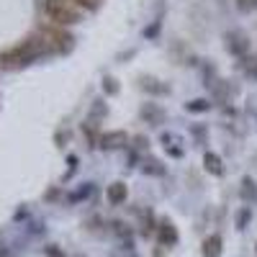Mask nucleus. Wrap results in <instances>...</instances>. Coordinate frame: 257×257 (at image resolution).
I'll return each mask as SVG.
<instances>
[{"label":"nucleus","instance_id":"f257e3e1","mask_svg":"<svg viewBox=\"0 0 257 257\" xmlns=\"http://www.w3.org/2000/svg\"><path fill=\"white\" fill-rule=\"evenodd\" d=\"M47 47H49V44H47V39H29V41H24L21 47L6 52L3 57H0V62L8 64V67H13V64H26L29 59H34L36 54L44 52Z\"/></svg>","mask_w":257,"mask_h":257},{"label":"nucleus","instance_id":"f03ea898","mask_svg":"<svg viewBox=\"0 0 257 257\" xmlns=\"http://www.w3.org/2000/svg\"><path fill=\"white\" fill-rule=\"evenodd\" d=\"M44 13L57 26H72L80 21V13L75 11L72 3H67V0H44Z\"/></svg>","mask_w":257,"mask_h":257},{"label":"nucleus","instance_id":"7ed1b4c3","mask_svg":"<svg viewBox=\"0 0 257 257\" xmlns=\"http://www.w3.org/2000/svg\"><path fill=\"white\" fill-rule=\"evenodd\" d=\"M100 144H103L105 149L123 147V144H126V134H123V132H111V134H105V137L100 139Z\"/></svg>","mask_w":257,"mask_h":257},{"label":"nucleus","instance_id":"20e7f679","mask_svg":"<svg viewBox=\"0 0 257 257\" xmlns=\"http://www.w3.org/2000/svg\"><path fill=\"white\" fill-rule=\"evenodd\" d=\"M105 196H108V201L111 203H123L126 201V185L123 183H113V185H108V193H105Z\"/></svg>","mask_w":257,"mask_h":257},{"label":"nucleus","instance_id":"39448f33","mask_svg":"<svg viewBox=\"0 0 257 257\" xmlns=\"http://www.w3.org/2000/svg\"><path fill=\"white\" fill-rule=\"evenodd\" d=\"M229 49H231V52H237V54H244V52H247V41H244V36H242V34H231V36H229Z\"/></svg>","mask_w":257,"mask_h":257},{"label":"nucleus","instance_id":"423d86ee","mask_svg":"<svg viewBox=\"0 0 257 257\" xmlns=\"http://www.w3.org/2000/svg\"><path fill=\"white\" fill-rule=\"evenodd\" d=\"M203 165H206V170H208V173H213V175H221V173H224L221 160H219L216 155H206V157H203Z\"/></svg>","mask_w":257,"mask_h":257},{"label":"nucleus","instance_id":"0eeeda50","mask_svg":"<svg viewBox=\"0 0 257 257\" xmlns=\"http://www.w3.org/2000/svg\"><path fill=\"white\" fill-rule=\"evenodd\" d=\"M219 252H221V239L219 237L206 239V244H203V254L206 257H219Z\"/></svg>","mask_w":257,"mask_h":257},{"label":"nucleus","instance_id":"6e6552de","mask_svg":"<svg viewBox=\"0 0 257 257\" xmlns=\"http://www.w3.org/2000/svg\"><path fill=\"white\" fill-rule=\"evenodd\" d=\"M242 185H244V188H242V198H244V201H249V198H257V188H254V183H252L249 178H247Z\"/></svg>","mask_w":257,"mask_h":257},{"label":"nucleus","instance_id":"1a4fd4ad","mask_svg":"<svg viewBox=\"0 0 257 257\" xmlns=\"http://www.w3.org/2000/svg\"><path fill=\"white\" fill-rule=\"evenodd\" d=\"M178 239V231L173 229V224H162V242H175Z\"/></svg>","mask_w":257,"mask_h":257},{"label":"nucleus","instance_id":"9d476101","mask_svg":"<svg viewBox=\"0 0 257 257\" xmlns=\"http://www.w3.org/2000/svg\"><path fill=\"white\" fill-rule=\"evenodd\" d=\"M144 118H155V121H162V111L155 108V105H144V111H142Z\"/></svg>","mask_w":257,"mask_h":257},{"label":"nucleus","instance_id":"9b49d317","mask_svg":"<svg viewBox=\"0 0 257 257\" xmlns=\"http://www.w3.org/2000/svg\"><path fill=\"white\" fill-rule=\"evenodd\" d=\"M237 8H239L242 13H249V11L257 8V0H237Z\"/></svg>","mask_w":257,"mask_h":257},{"label":"nucleus","instance_id":"f8f14e48","mask_svg":"<svg viewBox=\"0 0 257 257\" xmlns=\"http://www.w3.org/2000/svg\"><path fill=\"white\" fill-rule=\"evenodd\" d=\"M185 108H188V111H206L208 103H206V100H190V103H185Z\"/></svg>","mask_w":257,"mask_h":257},{"label":"nucleus","instance_id":"ddd939ff","mask_svg":"<svg viewBox=\"0 0 257 257\" xmlns=\"http://www.w3.org/2000/svg\"><path fill=\"white\" fill-rule=\"evenodd\" d=\"M72 3H77V6H82V8H88V11H95V8L100 6V0H72Z\"/></svg>","mask_w":257,"mask_h":257},{"label":"nucleus","instance_id":"4468645a","mask_svg":"<svg viewBox=\"0 0 257 257\" xmlns=\"http://www.w3.org/2000/svg\"><path fill=\"white\" fill-rule=\"evenodd\" d=\"M105 90H108V93H116V90H118V85H116V80H111V77L105 80Z\"/></svg>","mask_w":257,"mask_h":257},{"label":"nucleus","instance_id":"2eb2a0df","mask_svg":"<svg viewBox=\"0 0 257 257\" xmlns=\"http://www.w3.org/2000/svg\"><path fill=\"white\" fill-rule=\"evenodd\" d=\"M0 257H6V254H0Z\"/></svg>","mask_w":257,"mask_h":257}]
</instances>
